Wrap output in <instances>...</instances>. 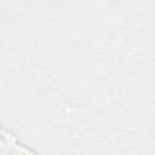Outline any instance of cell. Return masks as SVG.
I'll return each instance as SVG.
<instances>
[{"instance_id": "1", "label": "cell", "mask_w": 155, "mask_h": 155, "mask_svg": "<svg viewBox=\"0 0 155 155\" xmlns=\"http://www.w3.org/2000/svg\"><path fill=\"white\" fill-rule=\"evenodd\" d=\"M1 151H2V155H38L30 148L17 142L15 137L8 138V144H6L5 140H2Z\"/></svg>"}]
</instances>
